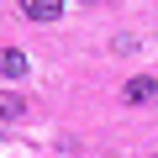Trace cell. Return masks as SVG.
I'll list each match as a JSON object with an SVG mask.
<instances>
[{
  "label": "cell",
  "mask_w": 158,
  "mask_h": 158,
  "mask_svg": "<svg viewBox=\"0 0 158 158\" xmlns=\"http://www.w3.org/2000/svg\"><path fill=\"white\" fill-rule=\"evenodd\" d=\"M27 21H58L63 16V0H21Z\"/></svg>",
  "instance_id": "6da1fadb"
},
{
  "label": "cell",
  "mask_w": 158,
  "mask_h": 158,
  "mask_svg": "<svg viewBox=\"0 0 158 158\" xmlns=\"http://www.w3.org/2000/svg\"><path fill=\"white\" fill-rule=\"evenodd\" d=\"M21 116H27V100L11 95V90H0V121H21Z\"/></svg>",
  "instance_id": "7a4b0ae2"
},
{
  "label": "cell",
  "mask_w": 158,
  "mask_h": 158,
  "mask_svg": "<svg viewBox=\"0 0 158 158\" xmlns=\"http://www.w3.org/2000/svg\"><path fill=\"white\" fill-rule=\"evenodd\" d=\"M153 95H158V85H153L148 74H137V79H127V100H132V106H137V100H153Z\"/></svg>",
  "instance_id": "3957f363"
},
{
  "label": "cell",
  "mask_w": 158,
  "mask_h": 158,
  "mask_svg": "<svg viewBox=\"0 0 158 158\" xmlns=\"http://www.w3.org/2000/svg\"><path fill=\"white\" fill-rule=\"evenodd\" d=\"M0 74H6V79H21V74H27V53L6 48V53H0Z\"/></svg>",
  "instance_id": "277c9868"
}]
</instances>
